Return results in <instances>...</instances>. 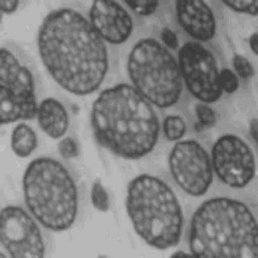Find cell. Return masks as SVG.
Segmentation results:
<instances>
[{"label":"cell","instance_id":"6da1fadb","mask_svg":"<svg viewBox=\"0 0 258 258\" xmlns=\"http://www.w3.org/2000/svg\"><path fill=\"white\" fill-rule=\"evenodd\" d=\"M37 48L51 78L77 96L96 92L108 72L105 41L74 8L61 7L44 17L37 34Z\"/></svg>","mask_w":258,"mask_h":258},{"label":"cell","instance_id":"7a4b0ae2","mask_svg":"<svg viewBox=\"0 0 258 258\" xmlns=\"http://www.w3.org/2000/svg\"><path fill=\"white\" fill-rule=\"evenodd\" d=\"M91 126L99 145L125 159H139L150 153L160 131L152 105L126 83L99 94L92 106Z\"/></svg>","mask_w":258,"mask_h":258},{"label":"cell","instance_id":"3957f363","mask_svg":"<svg viewBox=\"0 0 258 258\" xmlns=\"http://www.w3.org/2000/svg\"><path fill=\"white\" fill-rule=\"evenodd\" d=\"M188 247L197 257L256 258V217L240 200L227 197L209 199L191 217Z\"/></svg>","mask_w":258,"mask_h":258},{"label":"cell","instance_id":"277c9868","mask_svg":"<svg viewBox=\"0 0 258 258\" xmlns=\"http://www.w3.org/2000/svg\"><path fill=\"white\" fill-rule=\"evenodd\" d=\"M126 211L136 234L149 246L166 250L179 243L182 209L163 179L147 173L135 176L127 186Z\"/></svg>","mask_w":258,"mask_h":258},{"label":"cell","instance_id":"5b68a950","mask_svg":"<svg viewBox=\"0 0 258 258\" xmlns=\"http://www.w3.org/2000/svg\"><path fill=\"white\" fill-rule=\"evenodd\" d=\"M22 189L27 209L44 228L70 229L78 215L79 195L68 168L51 157L33 159L25 168Z\"/></svg>","mask_w":258,"mask_h":258},{"label":"cell","instance_id":"8992f818","mask_svg":"<svg viewBox=\"0 0 258 258\" xmlns=\"http://www.w3.org/2000/svg\"><path fill=\"white\" fill-rule=\"evenodd\" d=\"M132 86L151 104L164 109L175 105L182 93L178 62L154 38H142L132 47L127 59Z\"/></svg>","mask_w":258,"mask_h":258},{"label":"cell","instance_id":"52a82bcc","mask_svg":"<svg viewBox=\"0 0 258 258\" xmlns=\"http://www.w3.org/2000/svg\"><path fill=\"white\" fill-rule=\"evenodd\" d=\"M38 109L36 79L29 63L10 46L0 51L1 124L31 120Z\"/></svg>","mask_w":258,"mask_h":258},{"label":"cell","instance_id":"ba28073f","mask_svg":"<svg viewBox=\"0 0 258 258\" xmlns=\"http://www.w3.org/2000/svg\"><path fill=\"white\" fill-rule=\"evenodd\" d=\"M177 58L182 82L196 99L206 104L220 100V70L209 48L201 42L188 41L179 48Z\"/></svg>","mask_w":258,"mask_h":258},{"label":"cell","instance_id":"9c48e42d","mask_svg":"<svg viewBox=\"0 0 258 258\" xmlns=\"http://www.w3.org/2000/svg\"><path fill=\"white\" fill-rule=\"evenodd\" d=\"M170 173L177 185L191 197H202L210 188L214 171L205 147L192 139L178 141L168 156Z\"/></svg>","mask_w":258,"mask_h":258},{"label":"cell","instance_id":"30bf717a","mask_svg":"<svg viewBox=\"0 0 258 258\" xmlns=\"http://www.w3.org/2000/svg\"><path fill=\"white\" fill-rule=\"evenodd\" d=\"M211 162L218 178L233 188L245 187L256 173L251 147L234 134H224L216 140L211 150Z\"/></svg>","mask_w":258,"mask_h":258},{"label":"cell","instance_id":"8fae6325","mask_svg":"<svg viewBox=\"0 0 258 258\" xmlns=\"http://www.w3.org/2000/svg\"><path fill=\"white\" fill-rule=\"evenodd\" d=\"M0 241L12 258H41L45 243L36 221L19 206H6L0 216Z\"/></svg>","mask_w":258,"mask_h":258},{"label":"cell","instance_id":"7c38bea8","mask_svg":"<svg viewBox=\"0 0 258 258\" xmlns=\"http://www.w3.org/2000/svg\"><path fill=\"white\" fill-rule=\"evenodd\" d=\"M89 21L98 35L111 44L124 43L134 27L131 15L116 1H94L89 10Z\"/></svg>","mask_w":258,"mask_h":258},{"label":"cell","instance_id":"4fadbf2b","mask_svg":"<svg viewBox=\"0 0 258 258\" xmlns=\"http://www.w3.org/2000/svg\"><path fill=\"white\" fill-rule=\"evenodd\" d=\"M175 15L180 27L198 42L214 38L217 21L211 7L204 1L178 0L174 3Z\"/></svg>","mask_w":258,"mask_h":258},{"label":"cell","instance_id":"5bb4252c","mask_svg":"<svg viewBox=\"0 0 258 258\" xmlns=\"http://www.w3.org/2000/svg\"><path fill=\"white\" fill-rule=\"evenodd\" d=\"M37 122L50 138H61L69 128V114L64 106L54 98H45L38 104Z\"/></svg>","mask_w":258,"mask_h":258},{"label":"cell","instance_id":"9a60e30c","mask_svg":"<svg viewBox=\"0 0 258 258\" xmlns=\"http://www.w3.org/2000/svg\"><path fill=\"white\" fill-rule=\"evenodd\" d=\"M11 148L18 157H28L36 149L38 138L35 131L25 123L17 124L11 133Z\"/></svg>","mask_w":258,"mask_h":258},{"label":"cell","instance_id":"2e32d148","mask_svg":"<svg viewBox=\"0 0 258 258\" xmlns=\"http://www.w3.org/2000/svg\"><path fill=\"white\" fill-rule=\"evenodd\" d=\"M162 130L168 141H177L185 134L186 124L180 116L168 115L163 120Z\"/></svg>","mask_w":258,"mask_h":258},{"label":"cell","instance_id":"e0dca14e","mask_svg":"<svg viewBox=\"0 0 258 258\" xmlns=\"http://www.w3.org/2000/svg\"><path fill=\"white\" fill-rule=\"evenodd\" d=\"M91 202L94 208L100 212H107L110 207V200L106 188L100 179H96L91 187Z\"/></svg>","mask_w":258,"mask_h":258},{"label":"cell","instance_id":"ac0fdd59","mask_svg":"<svg viewBox=\"0 0 258 258\" xmlns=\"http://www.w3.org/2000/svg\"><path fill=\"white\" fill-rule=\"evenodd\" d=\"M219 82L222 91L227 94H232L239 88L238 76L228 68H224L220 71Z\"/></svg>","mask_w":258,"mask_h":258},{"label":"cell","instance_id":"d6986e66","mask_svg":"<svg viewBox=\"0 0 258 258\" xmlns=\"http://www.w3.org/2000/svg\"><path fill=\"white\" fill-rule=\"evenodd\" d=\"M222 3L237 13H244V14L256 16L257 12H258V1L257 0H248V1H245V0H239V1L223 0Z\"/></svg>","mask_w":258,"mask_h":258},{"label":"cell","instance_id":"ffe728a7","mask_svg":"<svg viewBox=\"0 0 258 258\" xmlns=\"http://www.w3.org/2000/svg\"><path fill=\"white\" fill-rule=\"evenodd\" d=\"M124 4L127 5L131 10H133L135 13L141 15V16H149L157 10V7L159 5L158 1H146V0H125Z\"/></svg>","mask_w":258,"mask_h":258},{"label":"cell","instance_id":"44dd1931","mask_svg":"<svg viewBox=\"0 0 258 258\" xmlns=\"http://www.w3.org/2000/svg\"><path fill=\"white\" fill-rule=\"evenodd\" d=\"M196 115L201 125L205 127H213L216 124V112L206 103H200L195 108Z\"/></svg>","mask_w":258,"mask_h":258},{"label":"cell","instance_id":"7402d4cb","mask_svg":"<svg viewBox=\"0 0 258 258\" xmlns=\"http://www.w3.org/2000/svg\"><path fill=\"white\" fill-rule=\"evenodd\" d=\"M232 62H233V67L236 72V75L239 76L240 78L249 79L252 76H254V73H255L254 68L251 61L247 57L241 54H235L233 56Z\"/></svg>","mask_w":258,"mask_h":258},{"label":"cell","instance_id":"603a6c76","mask_svg":"<svg viewBox=\"0 0 258 258\" xmlns=\"http://www.w3.org/2000/svg\"><path fill=\"white\" fill-rule=\"evenodd\" d=\"M57 150L62 158L64 159H72L78 156L79 154V147L76 140L71 137L67 136L62 138L57 144Z\"/></svg>","mask_w":258,"mask_h":258},{"label":"cell","instance_id":"cb8c5ba5","mask_svg":"<svg viewBox=\"0 0 258 258\" xmlns=\"http://www.w3.org/2000/svg\"><path fill=\"white\" fill-rule=\"evenodd\" d=\"M160 37H161L162 42L165 44L166 48H169V49H176V48H178L179 42H178L177 35L170 28H168V27L162 28L161 33H160Z\"/></svg>","mask_w":258,"mask_h":258},{"label":"cell","instance_id":"d4e9b609","mask_svg":"<svg viewBox=\"0 0 258 258\" xmlns=\"http://www.w3.org/2000/svg\"><path fill=\"white\" fill-rule=\"evenodd\" d=\"M19 6V1L18 0H1L0 1V7L2 13L5 14H11Z\"/></svg>","mask_w":258,"mask_h":258},{"label":"cell","instance_id":"484cf974","mask_svg":"<svg viewBox=\"0 0 258 258\" xmlns=\"http://www.w3.org/2000/svg\"><path fill=\"white\" fill-rule=\"evenodd\" d=\"M257 39H258L257 33H253L249 38V45L254 54H257V48H258V45H257L258 40Z\"/></svg>","mask_w":258,"mask_h":258},{"label":"cell","instance_id":"4316f807","mask_svg":"<svg viewBox=\"0 0 258 258\" xmlns=\"http://www.w3.org/2000/svg\"><path fill=\"white\" fill-rule=\"evenodd\" d=\"M250 134L253 137V139L257 140V121L256 119H253L250 123Z\"/></svg>","mask_w":258,"mask_h":258}]
</instances>
